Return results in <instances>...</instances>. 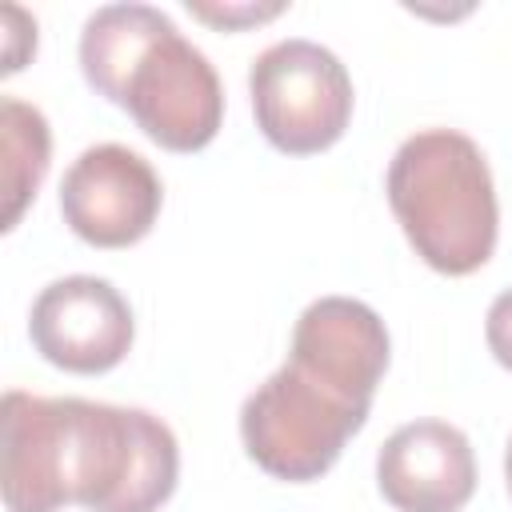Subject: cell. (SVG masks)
Masks as SVG:
<instances>
[{
  "label": "cell",
  "instance_id": "cell-5",
  "mask_svg": "<svg viewBox=\"0 0 512 512\" xmlns=\"http://www.w3.org/2000/svg\"><path fill=\"white\" fill-rule=\"evenodd\" d=\"M252 112L264 140L288 156L332 148L352 120V76L316 40L288 36L268 44L248 72Z\"/></svg>",
  "mask_w": 512,
  "mask_h": 512
},
{
  "label": "cell",
  "instance_id": "cell-10",
  "mask_svg": "<svg viewBox=\"0 0 512 512\" xmlns=\"http://www.w3.org/2000/svg\"><path fill=\"white\" fill-rule=\"evenodd\" d=\"M0 124H4V192H8L4 228H16L24 204L36 196V188L48 172L52 136H48L44 112L16 96L0 100Z\"/></svg>",
  "mask_w": 512,
  "mask_h": 512
},
{
  "label": "cell",
  "instance_id": "cell-8",
  "mask_svg": "<svg viewBox=\"0 0 512 512\" xmlns=\"http://www.w3.org/2000/svg\"><path fill=\"white\" fill-rule=\"evenodd\" d=\"M288 364L344 400L372 408L376 384L388 368V328L364 300L320 296L292 328Z\"/></svg>",
  "mask_w": 512,
  "mask_h": 512
},
{
  "label": "cell",
  "instance_id": "cell-6",
  "mask_svg": "<svg viewBox=\"0 0 512 512\" xmlns=\"http://www.w3.org/2000/svg\"><path fill=\"white\" fill-rule=\"evenodd\" d=\"M164 188L156 168L124 144L84 148L60 180V216L92 248H128L160 216Z\"/></svg>",
  "mask_w": 512,
  "mask_h": 512
},
{
  "label": "cell",
  "instance_id": "cell-2",
  "mask_svg": "<svg viewBox=\"0 0 512 512\" xmlns=\"http://www.w3.org/2000/svg\"><path fill=\"white\" fill-rule=\"evenodd\" d=\"M80 72L168 152H200L224 120L208 56L152 4H104L84 20Z\"/></svg>",
  "mask_w": 512,
  "mask_h": 512
},
{
  "label": "cell",
  "instance_id": "cell-4",
  "mask_svg": "<svg viewBox=\"0 0 512 512\" xmlns=\"http://www.w3.org/2000/svg\"><path fill=\"white\" fill-rule=\"evenodd\" d=\"M368 408L324 388L284 360L240 408V436L248 456L276 480H320L364 428Z\"/></svg>",
  "mask_w": 512,
  "mask_h": 512
},
{
  "label": "cell",
  "instance_id": "cell-9",
  "mask_svg": "<svg viewBox=\"0 0 512 512\" xmlns=\"http://www.w3.org/2000/svg\"><path fill=\"white\" fill-rule=\"evenodd\" d=\"M376 484L396 512H460L476 492L472 444L456 424L412 420L384 440Z\"/></svg>",
  "mask_w": 512,
  "mask_h": 512
},
{
  "label": "cell",
  "instance_id": "cell-12",
  "mask_svg": "<svg viewBox=\"0 0 512 512\" xmlns=\"http://www.w3.org/2000/svg\"><path fill=\"white\" fill-rule=\"evenodd\" d=\"M484 340H488L492 356L512 372V288H504L492 300V308L484 316Z\"/></svg>",
  "mask_w": 512,
  "mask_h": 512
},
{
  "label": "cell",
  "instance_id": "cell-3",
  "mask_svg": "<svg viewBox=\"0 0 512 512\" xmlns=\"http://www.w3.org/2000/svg\"><path fill=\"white\" fill-rule=\"evenodd\" d=\"M388 204L416 256L444 272L468 276L496 248V188L480 144L456 128L408 136L388 164Z\"/></svg>",
  "mask_w": 512,
  "mask_h": 512
},
{
  "label": "cell",
  "instance_id": "cell-7",
  "mask_svg": "<svg viewBox=\"0 0 512 512\" xmlns=\"http://www.w3.org/2000/svg\"><path fill=\"white\" fill-rule=\"evenodd\" d=\"M28 336L48 364L76 376H96L128 356L136 320L120 288H112L108 280L64 276L36 296Z\"/></svg>",
  "mask_w": 512,
  "mask_h": 512
},
{
  "label": "cell",
  "instance_id": "cell-14",
  "mask_svg": "<svg viewBox=\"0 0 512 512\" xmlns=\"http://www.w3.org/2000/svg\"><path fill=\"white\" fill-rule=\"evenodd\" d=\"M504 480H508V496H512V436H508V448H504Z\"/></svg>",
  "mask_w": 512,
  "mask_h": 512
},
{
  "label": "cell",
  "instance_id": "cell-13",
  "mask_svg": "<svg viewBox=\"0 0 512 512\" xmlns=\"http://www.w3.org/2000/svg\"><path fill=\"white\" fill-rule=\"evenodd\" d=\"M4 20H8V48H4V72H20L24 68V48L36 52V20H28L16 4L4 8Z\"/></svg>",
  "mask_w": 512,
  "mask_h": 512
},
{
  "label": "cell",
  "instance_id": "cell-1",
  "mask_svg": "<svg viewBox=\"0 0 512 512\" xmlns=\"http://www.w3.org/2000/svg\"><path fill=\"white\" fill-rule=\"evenodd\" d=\"M0 428L8 512H156L176 492V436L144 408L4 392Z\"/></svg>",
  "mask_w": 512,
  "mask_h": 512
},
{
  "label": "cell",
  "instance_id": "cell-11",
  "mask_svg": "<svg viewBox=\"0 0 512 512\" xmlns=\"http://www.w3.org/2000/svg\"><path fill=\"white\" fill-rule=\"evenodd\" d=\"M188 12L208 20V24H216V28H248V24L280 16L284 4H192L188 0Z\"/></svg>",
  "mask_w": 512,
  "mask_h": 512
}]
</instances>
